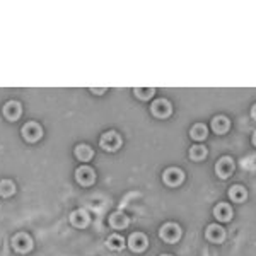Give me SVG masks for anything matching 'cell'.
Wrapping results in <instances>:
<instances>
[{
  "instance_id": "cell-1",
  "label": "cell",
  "mask_w": 256,
  "mask_h": 256,
  "mask_svg": "<svg viewBox=\"0 0 256 256\" xmlns=\"http://www.w3.org/2000/svg\"><path fill=\"white\" fill-rule=\"evenodd\" d=\"M99 146L101 149H105L106 152H114L121 147V137L118 132L111 130V132H106L101 135V140H99Z\"/></svg>"
},
{
  "instance_id": "cell-2",
  "label": "cell",
  "mask_w": 256,
  "mask_h": 256,
  "mask_svg": "<svg viewBox=\"0 0 256 256\" xmlns=\"http://www.w3.org/2000/svg\"><path fill=\"white\" fill-rule=\"evenodd\" d=\"M33 246H35V243H33V239L29 237V234H26V232H17V234L12 237V248L17 253L21 255L29 253V251L33 250Z\"/></svg>"
},
{
  "instance_id": "cell-3",
  "label": "cell",
  "mask_w": 256,
  "mask_h": 256,
  "mask_svg": "<svg viewBox=\"0 0 256 256\" xmlns=\"http://www.w3.org/2000/svg\"><path fill=\"white\" fill-rule=\"evenodd\" d=\"M159 236H161V239L166 241V243H176L181 237V227L178 224H174V222H168V224H164L161 227Z\"/></svg>"
},
{
  "instance_id": "cell-4",
  "label": "cell",
  "mask_w": 256,
  "mask_h": 256,
  "mask_svg": "<svg viewBox=\"0 0 256 256\" xmlns=\"http://www.w3.org/2000/svg\"><path fill=\"white\" fill-rule=\"evenodd\" d=\"M147 246H149V239H147V236L142 234V232H133V234L128 237V248L133 253H142V251L147 250Z\"/></svg>"
},
{
  "instance_id": "cell-5",
  "label": "cell",
  "mask_w": 256,
  "mask_h": 256,
  "mask_svg": "<svg viewBox=\"0 0 256 256\" xmlns=\"http://www.w3.org/2000/svg\"><path fill=\"white\" fill-rule=\"evenodd\" d=\"M232 171H234V161H232L231 157H227V155L220 157L217 161V164H215V173H217V176L220 178V180L229 178L232 174Z\"/></svg>"
},
{
  "instance_id": "cell-6",
  "label": "cell",
  "mask_w": 256,
  "mask_h": 256,
  "mask_svg": "<svg viewBox=\"0 0 256 256\" xmlns=\"http://www.w3.org/2000/svg\"><path fill=\"white\" fill-rule=\"evenodd\" d=\"M22 137H24L28 142H38L43 135V130L36 121H28V123L22 127Z\"/></svg>"
},
{
  "instance_id": "cell-7",
  "label": "cell",
  "mask_w": 256,
  "mask_h": 256,
  "mask_svg": "<svg viewBox=\"0 0 256 256\" xmlns=\"http://www.w3.org/2000/svg\"><path fill=\"white\" fill-rule=\"evenodd\" d=\"M75 180L80 186H91L96 180V173L94 169H91L89 166H80L75 171Z\"/></svg>"
},
{
  "instance_id": "cell-8",
  "label": "cell",
  "mask_w": 256,
  "mask_h": 256,
  "mask_svg": "<svg viewBox=\"0 0 256 256\" xmlns=\"http://www.w3.org/2000/svg\"><path fill=\"white\" fill-rule=\"evenodd\" d=\"M150 111L154 116L157 118H168L171 113H173V106L168 99H155L150 106Z\"/></svg>"
},
{
  "instance_id": "cell-9",
  "label": "cell",
  "mask_w": 256,
  "mask_h": 256,
  "mask_svg": "<svg viewBox=\"0 0 256 256\" xmlns=\"http://www.w3.org/2000/svg\"><path fill=\"white\" fill-rule=\"evenodd\" d=\"M162 180H164V183L168 184V186H178V184L183 183L184 173L181 169H178V168H169V169L164 171Z\"/></svg>"
},
{
  "instance_id": "cell-10",
  "label": "cell",
  "mask_w": 256,
  "mask_h": 256,
  "mask_svg": "<svg viewBox=\"0 0 256 256\" xmlns=\"http://www.w3.org/2000/svg\"><path fill=\"white\" fill-rule=\"evenodd\" d=\"M70 222H72V225H75V227L84 229V227H87L89 225L91 217H89V212L85 209H77V210H73V212L70 214Z\"/></svg>"
},
{
  "instance_id": "cell-11",
  "label": "cell",
  "mask_w": 256,
  "mask_h": 256,
  "mask_svg": "<svg viewBox=\"0 0 256 256\" xmlns=\"http://www.w3.org/2000/svg\"><path fill=\"white\" fill-rule=\"evenodd\" d=\"M2 111H3V116H5L7 120L16 121V120H19L22 114V106H21V103H17V101H9L3 105Z\"/></svg>"
},
{
  "instance_id": "cell-12",
  "label": "cell",
  "mask_w": 256,
  "mask_h": 256,
  "mask_svg": "<svg viewBox=\"0 0 256 256\" xmlns=\"http://www.w3.org/2000/svg\"><path fill=\"white\" fill-rule=\"evenodd\" d=\"M205 237L212 243H222L225 239V231L219 224H210L205 231Z\"/></svg>"
},
{
  "instance_id": "cell-13",
  "label": "cell",
  "mask_w": 256,
  "mask_h": 256,
  "mask_svg": "<svg viewBox=\"0 0 256 256\" xmlns=\"http://www.w3.org/2000/svg\"><path fill=\"white\" fill-rule=\"evenodd\" d=\"M214 215H215V219H217V220H222V222L231 220V217H232L231 205H229V203H224V202L217 203V205H215V209H214Z\"/></svg>"
},
{
  "instance_id": "cell-14",
  "label": "cell",
  "mask_w": 256,
  "mask_h": 256,
  "mask_svg": "<svg viewBox=\"0 0 256 256\" xmlns=\"http://www.w3.org/2000/svg\"><path fill=\"white\" fill-rule=\"evenodd\" d=\"M110 224L114 229H125L130 224V219L123 212H114L110 215Z\"/></svg>"
},
{
  "instance_id": "cell-15",
  "label": "cell",
  "mask_w": 256,
  "mask_h": 256,
  "mask_svg": "<svg viewBox=\"0 0 256 256\" xmlns=\"http://www.w3.org/2000/svg\"><path fill=\"white\" fill-rule=\"evenodd\" d=\"M229 127H231V121H229V118H225V116H215L212 120V130L215 133H219V135L227 132Z\"/></svg>"
},
{
  "instance_id": "cell-16",
  "label": "cell",
  "mask_w": 256,
  "mask_h": 256,
  "mask_svg": "<svg viewBox=\"0 0 256 256\" xmlns=\"http://www.w3.org/2000/svg\"><path fill=\"white\" fill-rule=\"evenodd\" d=\"M229 196H231L232 202L241 203L248 198V191L246 188L241 186V184H234V186H231V190H229Z\"/></svg>"
},
{
  "instance_id": "cell-17",
  "label": "cell",
  "mask_w": 256,
  "mask_h": 256,
  "mask_svg": "<svg viewBox=\"0 0 256 256\" xmlns=\"http://www.w3.org/2000/svg\"><path fill=\"white\" fill-rule=\"evenodd\" d=\"M92 155H94V152L89 146H84V144H80V146L75 147V157L79 159V161L82 162H87L92 159Z\"/></svg>"
},
{
  "instance_id": "cell-18",
  "label": "cell",
  "mask_w": 256,
  "mask_h": 256,
  "mask_svg": "<svg viewBox=\"0 0 256 256\" xmlns=\"http://www.w3.org/2000/svg\"><path fill=\"white\" fill-rule=\"evenodd\" d=\"M106 246L113 251H121L125 248V239L120 234H113L106 239Z\"/></svg>"
},
{
  "instance_id": "cell-19",
  "label": "cell",
  "mask_w": 256,
  "mask_h": 256,
  "mask_svg": "<svg viewBox=\"0 0 256 256\" xmlns=\"http://www.w3.org/2000/svg\"><path fill=\"white\" fill-rule=\"evenodd\" d=\"M207 133H209V130H207V127H205L203 123L193 125L191 130H190L191 139H195V140H203V139H207Z\"/></svg>"
},
{
  "instance_id": "cell-20",
  "label": "cell",
  "mask_w": 256,
  "mask_h": 256,
  "mask_svg": "<svg viewBox=\"0 0 256 256\" xmlns=\"http://www.w3.org/2000/svg\"><path fill=\"white\" fill-rule=\"evenodd\" d=\"M207 157V147L203 146H193L190 149V159L191 161H202Z\"/></svg>"
},
{
  "instance_id": "cell-21",
  "label": "cell",
  "mask_w": 256,
  "mask_h": 256,
  "mask_svg": "<svg viewBox=\"0 0 256 256\" xmlns=\"http://www.w3.org/2000/svg\"><path fill=\"white\" fill-rule=\"evenodd\" d=\"M16 193V186L10 180H2L0 181V195L2 196H12Z\"/></svg>"
},
{
  "instance_id": "cell-22",
  "label": "cell",
  "mask_w": 256,
  "mask_h": 256,
  "mask_svg": "<svg viewBox=\"0 0 256 256\" xmlns=\"http://www.w3.org/2000/svg\"><path fill=\"white\" fill-rule=\"evenodd\" d=\"M133 92H135V96L139 99H144V101H147V99H150L152 96H154V87H137L133 89Z\"/></svg>"
},
{
  "instance_id": "cell-23",
  "label": "cell",
  "mask_w": 256,
  "mask_h": 256,
  "mask_svg": "<svg viewBox=\"0 0 256 256\" xmlns=\"http://www.w3.org/2000/svg\"><path fill=\"white\" fill-rule=\"evenodd\" d=\"M106 89H92V92H96V94H103Z\"/></svg>"
},
{
  "instance_id": "cell-24",
  "label": "cell",
  "mask_w": 256,
  "mask_h": 256,
  "mask_svg": "<svg viewBox=\"0 0 256 256\" xmlns=\"http://www.w3.org/2000/svg\"><path fill=\"white\" fill-rule=\"evenodd\" d=\"M251 116H253L255 120H256V105H255L253 108H251Z\"/></svg>"
},
{
  "instance_id": "cell-25",
  "label": "cell",
  "mask_w": 256,
  "mask_h": 256,
  "mask_svg": "<svg viewBox=\"0 0 256 256\" xmlns=\"http://www.w3.org/2000/svg\"><path fill=\"white\" fill-rule=\"evenodd\" d=\"M253 144L256 146V130H255V133H253Z\"/></svg>"
},
{
  "instance_id": "cell-26",
  "label": "cell",
  "mask_w": 256,
  "mask_h": 256,
  "mask_svg": "<svg viewBox=\"0 0 256 256\" xmlns=\"http://www.w3.org/2000/svg\"><path fill=\"white\" fill-rule=\"evenodd\" d=\"M161 256H171V255H161Z\"/></svg>"
}]
</instances>
